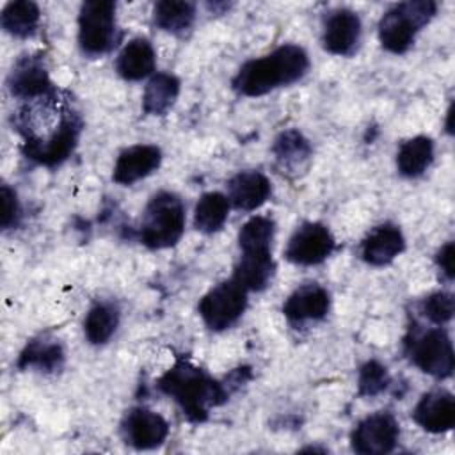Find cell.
Returning a JSON list of instances; mask_svg holds the SVG:
<instances>
[{
  "label": "cell",
  "instance_id": "obj_27",
  "mask_svg": "<svg viewBox=\"0 0 455 455\" xmlns=\"http://www.w3.org/2000/svg\"><path fill=\"white\" fill-rule=\"evenodd\" d=\"M117 325H119L117 306L114 302H98L89 309L84 320V332L92 345H103L112 338Z\"/></svg>",
  "mask_w": 455,
  "mask_h": 455
},
{
  "label": "cell",
  "instance_id": "obj_18",
  "mask_svg": "<svg viewBox=\"0 0 455 455\" xmlns=\"http://www.w3.org/2000/svg\"><path fill=\"white\" fill-rule=\"evenodd\" d=\"M272 194L268 178L259 171H242L228 181V201L236 210L252 212Z\"/></svg>",
  "mask_w": 455,
  "mask_h": 455
},
{
  "label": "cell",
  "instance_id": "obj_21",
  "mask_svg": "<svg viewBox=\"0 0 455 455\" xmlns=\"http://www.w3.org/2000/svg\"><path fill=\"white\" fill-rule=\"evenodd\" d=\"M155 64L156 55L151 43L146 37H135L119 52L116 69L124 80L137 82L149 76L155 71Z\"/></svg>",
  "mask_w": 455,
  "mask_h": 455
},
{
  "label": "cell",
  "instance_id": "obj_17",
  "mask_svg": "<svg viewBox=\"0 0 455 455\" xmlns=\"http://www.w3.org/2000/svg\"><path fill=\"white\" fill-rule=\"evenodd\" d=\"M277 169L286 176L302 174L311 160L313 149L309 140L299 130H284L277 135L272 146Z\"/></svg>",
  "mask_w": 455,
  "mask_h": 455
},
{
  "label": "cell",
  "instance_id": "obj_6",
  "mask_svg": "<svg viewBox=\"0 0 455 455\" xmlns=\"http://www.w3.org/2000/svg\"><path fill=\"white\" fill-rule=\"evenodd\" d=\"M245 307L247 290L233 277L213 286L197 306L204 325L212 331L231 327L243 315Z\"/></svg>",
  "mask_w": 455,
  "mask_h": 455
},
{
  "label": "cell",
  "instance_id": "obj_23",
  "mask_svg": "<svg viewBox=\"0 0 455 455\" xmlns=\"http://www.w3.org/2000/svg\"><path fill=\"white\" fill-rule=\"evenodd\" d=\"M434 160V142L430 137L418 135L402 142L396 153V167L407 178L421 176Z\"/></svg>",
  "mask_w": 455,
  "mask_h": 455
},
{
  "label": "cell",
  "instance_id": "obj_1",
  "mask_svg": "<svg viewBox=\"0 0 455 455\" xmlns=\"http://www.w3.org/2000/svg\"><path fill=\"white\" fill-rule=\"evenodd\" d=\"M309 68L307 53L299 44H283L272 53L247 60L233 78V89L249 98L295 84Z\"/></svg>",
  "mask_w": 455,
  "mask_h": 455
},
{
  "label": "cell",
  "instance_id": "obj_30",
  "mask_svg": "<svg viewBox=\"0 0 455 455\" xmlns=\"http://www.w3.org/2000/svg\"><path fill=\"white\" fill-rule=\"evenodd\" d=\"M389 384V375L386 366L377 361H368L359 370V395L361 396H375L382 393Z\"/></svg>",
  "mask_w": 455,
  "mask_h": 455
},
{
  "label": "cell",
  "instance_id": "obj_24",
  "mask_svg": "<svg viewBox=\"0 0 455 455\" xmlns=\"http://www.w3.org/2000/svg\"><path fill=\"white\" fill-rule=\"evenodd\" d=\"M64 363V350L59 341L50 338H36L27 343L20 355V368H37L39 371H57Z\"/></svg>",
  "mask_w": 455,
  "mask_h": 455
},
{
  "label": "cell",
  "instance_id": "obj_32",
  "mask_svg": "<svg viewBox=\"0 0 455 455\" xmlns=\"http://www.w3.org/2000/svg\"><path fill=\"white\" fill-rule=\"evenodd\" d=\"M20 219V201L16 192L9 185H2V219L0 224L4 229H11L18 224Z\"/></svg>",
  "mask_w": 455,
  "mask_h": 455
},
{
  "label": "cell",
  "instance_id": "obj_13",
  "mask_svg": "<svg viewBox=\"0 0 455 455\" xmlns=\"http://www.w3.org/2000/svg\"><path fill=\"white\" fill-rule=\"evenodd\" d=\"M361 41V20L350 9H336L329 12L323 23L322 43L329 53L348 57Z\"/></svg>",
  "mask_w": 455,
  "mask_h": 455
},
{
  "label": "cell",
  "instance_id": "obj_26",
  "mask_svg": "<svg viewBox=\"0 0 455 455\" xmlns=\"http://www.w3.org/2000/svg\"><path fill=\"white\" fill-rule=\"evenodd\" d=\"M196 20V5L183 0H162L155 4L153 21L158 28L171 34H183Z\"/></svg>",
  "mask_w": 455,
  "mask_h": 455
},
{
  "label": "cell",
  "instance_id": "obj_22",
  "mask_svg": "<svg viewBox=\"0 0 455 455\" xmlns=\"http://www.w3.org/2000/svg\"><path fill=\"white\" fill-rule=\"evenodd\" d=\"M180 94V80L171 73H156L149 78L142 94V112L164 116L171 110Z\"/></svg>",
  "mask_w": 455,
  "mask_h": 455
},
{
  "label": "cell",
  "instance_id": "obj_4",
  "mask_svg": "<svg viewBox=\"0 0 455 455\" xmlns=\"http://www.w3.org/2000/svg\"><path fill=\"white\" fill-rule=\"evenodd\" d=\"M437 5L432 0H411L393 5L379 21V39L391 53H405L416 34L435 16Z\"/></svg>",
  "mask_w": 455,
  "mask_h": 455
},
{
  "label": "cell",
  "instance_id": "obj_10",
  "mask_svg": "<svg viewBox=\"0 0 455 455\" xmlns=\"http://www.w3.org/2000/svg\"><path fill=\"white\" fill-rule=\"evenodd\" d=\"M121 434L132 448L153 450L167 439L169 425L158 412L146 407H133L121 421Z\"/></svg>",
  "mask_w": 455,
  "mask_h": 455
},
{
  "label": "cell",
  "instance_id": "obj_25",
  "mask_svg": "<svg viewBox=\"0 0 455 455\" xmlns=\"http://www.w3.org/2000/svg\"><path fill=\"white\" fill-rule=\"evenodd\" d=\"M41 12L37 4L30 0H14L5 4L0 23L4 30L14 37H28L36 32Z\"/></svg>",
  "mask_w": 455,
  "mask_h": 455
},
{
  "label": "cell",
  "instance_id": "obj_9",
  "mask_svg": "<svg viewBox=\"0 0 455 455\" xmlns=\"http://www.w3.org/2000/svg\"><path fill=\"white\" fill-rule=\"evenodd\" d=\"M336 247L334 236L320 222H304L290 236L284 258L295 265H318L327 259Z\"/></svg>",
  "mask_w": 455,
  "mask_h": 455
},
{
  "label": "cell",
  "instance_id": "obj_31",
  "mask_svg": "<svg viewBox=\"0 0 455 455\" xmlns=\"http://www.w3.org/2000/svg\"><path fill=\"white\" fill-rule=\"evenodd\" d=\"M419 309L432 323L441 327L446 322H450L453 316V309H455L453 295L448 291H435L421 300Z\"/></svg>",
  "mask_w": 455,
  "mask_h": 455
},
{
  "label": "cell",
  "instance_id": "obj_16",
  "mask_svg": "<svg viewBox=\"0 0 455 455\" xmlns=\"http://www.w3.org/2000/svg\"><path fill=\"white\" fill-rule=\"evenodd\" d=\"M329 291L318 283H306L299 286L283 304V315L295 323L322 320L329 313Z\"/></svg>",
  "mask_w": 455,
  "mask_h": 455
},
{
  "label": "cell",
  "instance_id": "obj_3",
  "mask_svg": "<svg viewBox=\"0 0 455 455\" xmlns=\"http://www.w3.org/2000/svg\"><path fill=\"white\" fill-rule=\"evenodd\" d=\"M185 229V204L174 192H156L144 208L140 242L149 249L174 245Z\"/></svg>",
  "mask_w": 455,
  "mask_h": 455
},
{
  "label": "cell",
  "instance_id": "obj_2",
  "mask_svg": "<svg viewBox=\"0 0 455 455\" xmlns=\"http://www.w3.org/2000/svg\"><path fill=\"white\" fill-rule=\"evenodd\" d=\"M156 387L171 396L190 421H204L212 407L228 400L229 391L213 380L204 370L180 359L156 382Z\"/></svg>",
  "mask_w": 455,
  "mask_h": 455
},
{
  "label": "cell",
  "instance_id": "obj_33",
  "mask_svg": "<svg viewBox=\"0 0 455 455\" xmlns=\"http://www.w3.org/2000/svg\"><path fill=\"white\" fill-rule=\"evenodd\" d=\"M453 254H455L453 242H448V243H444V245L437 251V256H435V263H437L439 270L444 274V277H446L448 281L453 279Z\"/></svg>",
  "mask_w": 455,
  "mask_h": 455
},
{
  "label": "cell",
  "instance_id": "obj_29",
  "mask_svg": "<svg viewBox=\"0 0 455 455\" xmlns=\"http://www.w3.org/2000/svg\"><path fill=\"white\" fill-rule=\"evenodd\" d=\"M274 235H275V224L270 217H263V215L251 217L238 233V247L240 251L272 249Z\"/></svg>",
  "mask_w": 455,
  "mask_h": 455
},
{
  "label": "cell",
  "instance_id": "obj_28",
  "mask_svg": "<svg viewBox=\"0 0 455 455\" xmlns=\"http://www.w3.org/2000/svg\"><path fill=\"white\" fill-rule=\"evenodd\" d=\"M229 215L228 196L220 192H206L199 197L194 210V226L203 233L219 231Z\"/></svg>",
  "mask_w": 455,
  "mask_h": 455
},
{
  "label": "cell",
  "instance_id": "obj_14",
  "mask_svg": "<svg viewBox=\"0 0 455 455\" xmlns=\"http://www.w3.org/2000/svg\"><path fill=\"white\" fill-rule=\"evenodd\" d=\"M412 419L430 434H443L455 425V398L446 389L425 393L412 411Z\"/></svg>",
  "mask_w": 455,
  "mask_h": 455
},
{
  "label": "cell",
  "instance_id": "obj_5",
  "mask_svg": "<svg viewBox=\"0 0 455 455\" xmlns=\"http://www.w3.org/2000/svg\"><path fill=\"white\" fill-rule=\"evenodd\" d=\"M116 4L108 0L84 2L78 14V44L89 57H100L116 44Z\"/></svg>",
  "mask_w": 455,
  "mask_h": 455
},
{
  "label": "cell",
  "instance_id": "obj_11",
  "mask_svg": "<svg viewBox=\"0 0 455 455\" xmlns=\"http://www.w3.org/2000/svg\"><path fill=\"white\" fill-rule=\"evenodd\" d=\"M7 84L11 94L20 100H41L55 92L44 62L37 55H25L18 59L9 73Z\"/></svg>",
  "mask_w": 455,
  "mask_h": 455
},
{
  "label": "cell",
  "instance_id": "obj_20",
  "mask_svg": "<svg viewBox=\"0 0 455 455\" xmlns=\"http://www.w3.org/2000/svg\"><path fill=\"white\" fill-rule=\"evenodd\" d=\"M405 247V238L398 226L386 222L373 228L361 243V256L368 265H389Z\"/></svg>",
  "mask_w": 455,
  "mask_h": 455
},
{
  "label": "cell",
  "instance_id": "obj_8",
  "mask_svg": "<svg viewBox=\"0 0 455 455\" xmlns=\"http://www.w3.org/2000/svg\"><path fill=\"white\" fill-rule=\"evenodd\" d=\"M400 428L395 416L387 411H379L361 419L352 435V450L361 455L389 453L398 441Z\"/></svg>",
  "mask_w": 455,
  "mask_h": 455
},
{
  "label": "cell",
  "instance_id": "obj_7",
  "mask_svg": "<svg viewBox=\"0 0 455 455\" xmlns=\"http://www.w3.org/2000/svg\"><path fill=\"white\" fill-rule=\"evenodd\" d=\"M411 361L425 373L435 379H448L453 373L455 355L448 332L441 327L412 334L407 341Z\"/></svg>",
  "mask_w": 455,
  "mask_h": 455
},
{
  "label": "cell",
  "instance_id": "obj_12",
  "mask_svg": "<svg viewBox=\"0 0 455 455\" xmlns=\"http://www.w3.org/2000/svg\"><path fill=\"white\" fill-rule=\"evenodd\" d=\"M80 132H82V121L75 112H71L66 117V121L60 124V128L48 140L34 146H23V153L27 158L41 165H46V167L59 165L75 151Z\"/></svg>",
  "mask_w": 455,
  "mask_h": 455
},
{
  "label": "cell",
  "instance_id": "obj_15",
  "mask_svg": "<svg viewBox=\"0 0 455 455\" xmlns=\"http://www.w3.org/2000/svg\"><path fill=\"white\" fill-rule=\"evenodd\" d=\"M162 151L153 144H137L119 153L112 178L119 185H132L160 167Z\"/></svg>",
  "mask_w": 455,
  "mask_h": 455
},
{
  "label": "cell",
  "instance_id": "obj_19",
  "mask_svg": "<svg viewBox=\"0 0 455 455\" xmlns=\"http://www.w3.org/2000/svg\"><path fill=\"white\" fill-rule=\"evenodd\" d=\"M275 263L272 249L240 251L233 279H236L247 291H263L274 277Z\"/></svg>",
  "mask_w": 455,
  "mask_h": 455
}]
</instances>
